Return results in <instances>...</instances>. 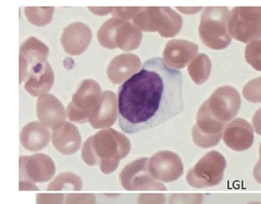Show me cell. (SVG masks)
<instances>
[{
  "mask_svg": "<svg viewBox=\"0 0 261 204\" xmlns=\"http://www.w3.org/2000/svg\"><path fill=\"white\" fill-rule=\"evenodd\" d=\"M185 108L182 75L154 57L119 88V125L134 134L159 126L177 116Z\"/></svg>",
  "mask_w": 261,
  "mask_h": 204,
  "instance_id": "obj_1",
  "label": "cell"
},
{
  "mask_svg": "<svg viewBox=\"0 0 261 204\" xmlns=\"http://www.w3.org/2000/svg\"><path fill=\"white\" fill-rule=\"evenodd\" d=\"M130 150L127 138L109 129L99 132L86 141L83 158L89 165H97L99 158L101 171L109 174L118 167L119 159L127 156Z\"/></svg>",
  "mask_w": 261,
  "mask_h": 204,
  "instance_id": "obj_2",
  "label": "cell"
},
{
  "mask_svg": "<svg viewBox=\"0 0 261 204\" xmlns=\"http://www.w3.org/2000/svg\"><path fill=\"white\" fill-rule=\"evenodd\" d=\"M229 9L224 6L206 7L202 12L198 32L205 45L212 49L222 50L232 42L228 32Z\"/></svg>",
  "mask_w": 261,
  "mask_h": 204,
  "instance_id": "obj_3",
  "label": "cell"
},
{
  "mask_svg": "<svg viewBox=\"0 0 261 204\" xmlns=\"http://www.w3.org/2000/svg\"><path fill=\"white\" fill-rule=\"evenodd\" d=\"M133 22L141 32H159L165 38L176 37L184 23L182 17L170 7H145Z\"/></svg>",
  "mask_w": 261,
  "mask_h": 204,
  "instance_id": "obj_4",
  "label": "cell"
},
{
  "mask_svg": "<svg viewBox=\"0 0 261 204\" xmlns=\"http://www.w3.org/2000/svg\"><path fill=\"white\" fill-rule=\"evenodd\" d=\"M228 32L241 43L261 40V6L234 7L230 13Z\"/></svg>",
  "mask_w": 261,
  "mask_h": 204,
  "instance_id": "obj_5",
  "label": "cell"
},
{
  "mask_svg": "<svg viewBox=\"0 0 261 204\" xmlns=\"http://www.w3.org/2000/svg\"><path fill=\"white\" fill-rule=\"evenodd\" d=\"M102 95L100 86L94 80L83 81L68 105L67 109L68 118L72 121L78 123L90 120L99 108Z\"/></svg>",
  "mask_w": 261,
  "mask_h": 204,
  "instance_id": "obj_6",
  "label": "cell"
},
{
  "mask_svg": "<svg viewBox=\"0 0 261 204\" xmlns=\"http://www.w3.org/2000/svg\"><path fill=\"white\" fill-rule=\"evenodd\" d=\"M226 167L224 157L216 150H211L188 172V184L195 188L216 186L223 179Z\"/></svg>",
  "mask_w": 261,
  "mask_h": 204,
  "instance_id": "obj_7",
  "label": "cell"
},
{
  "mask_svg": "<svg viewBox=\"0 0 261 204\" xmlns=\"http://www.w3.org/2000/svg\"><path fill=\"white\" fill-rule=\"evenodd\" d=\"M207 102L211 115L223 123L233 119L242 106V99L238 91L230 86L217 88Z\"/></svg>",
  "mask_w": 261,
  "mask_h": 204,
  "instance_id": "obj_8",
  "label": "cell"
},
{
  "mask_svg": "<svg viewBox=\"0 0 261 204\" xmlns=\"http://www.w3.org/2000/svg\"><path fill=\"white\" fill-rule=\"evenodd\" d=\"M196 122L192 131L194 141L196 145L201 147L217 145L222 138V132L226 123L219 121L211 115L207 100L199 109Z\"/></svg>",
  "mask_w": 261,
  "mask_h": 204,
  "instance_id": "obj_9",
  "label": "cell"
},
{
  "mask_svg": "<svg viewBox=\"0 0 261 204\" xmlns=\"http://www.w3.org/2000/svg\"><path fill=\"white\" fill-rule=\"evenodd\" d=\"M149 170V159H138L134 161L120 173L122 186L129 190L164 189V186L154 181Z\"/></svg>",
  "mask_w": 261,
  "mask_h": 204,
  "instance_id": "obj_10",
  "label": "cell"
},
{
  "mask_svg": "<svg viewBox=\"0 0 261 204\" xmlns=\"http://www.w3.org/2000/svg\"><path fill=\"white\" fill-rule=\"evenodd\" d=\"M198 51L196 43L187 40H170L163 52V61L169 68L179 70L190 64L196 58Z\"/></svg>",
  "mask_w": 261,
  "mask_h": 204,
  "instance_id": "obj_11",
  "label": "cell"
},
{
  "mask_svg": "<svg viewBox=\"0 0 261 204\" xmlns=\"http://www.w3.org/2000/svg\"><path fill=\"white\" fill-rule=\"evenodd\" d=\"M149 170L154 178L172 182L181 176L184 166L178 155L170 151H160L149 162Z\"/></svg>",
  "mask_w": 261,
  "mask_h": 204,
  "instance_id": "obj_12",
  "label": "cell"
},
{
  "mask_svg": "<svg viewBox=\"0 0 261 204\" xmlns=\"http://www.w3.org/2000/svg\"><path fill=\"white\" fill-rule=\"evenodd\" d=\"M91 41V29L81 22H75L67 26L61 37L64 50L70 56L83 54L90 45Z\"/></svg>",
  "mask_w": 261,
  "mask_h": 204,
  "instance_id": "obj_13",
  "label": "cell"
},
{
  "mask_svg": "<svg viewBox=\"0 0 261 204\" xmlns=\"http://www.w3.org/2000/svg\"><path fill=\"white\" fill-rule=\"evenodd\" d=\"M223 140L232 150L238 151L247 150L254 141L253 128L245 119H234L225 128Z\"/></svg>",
  "mask_w": 261,
  "mask_h": 204,
  "instance_id": "obj_14",
  "label": "cell"
},
{
  "mask_svg": "<svg viewBox=\"0 0 261 204\" xmlns=\"http://www.w3.org/2000/svg\"><path fill=\"white\" fill-rule=\"evenodd\" d=\"M142 68L141 60L137 55L132 53L121 54L114 57L109 63L107 70L108 79L114 84L126 82Z\"/></svg>",
  "mask_w": 261,
  "mask_h": 204,
  "instance_id": "obj_15",
  "label": "cell"
},
{
  "mask_svg": "<svg viewBox=\"0 0 261 204\" xmlns=\"http://www.w3.org/2000/svg\"><path fill=\"white\" fill-rule=\"evenodd\" d=\"M54 81V71L48 61H45L30 70L24 89L32 96H42L51 89Z\"/></svg>",
  "mask_w": 261,
  "mask_h": 204,
  "instance_id": "obj_16",
  "label": "cell"
},
{
  "mask_svg": "<svg viewBox=\"0 0 261 204\" xmlns=\"http://www.w3.org/2000/svg\"><path fill=\"white\" fill-rule=\"evenodd\" d=\"M37 115L45 125L55 128L65 120V109L57 97L43 94L37 100Z\"/></svg>",
  "mask_w": 261,
  "mask_h": 204,
  "instance_id": "obj_17",
  "label": "cell"
},
{
  "mask_svg": "<svg viewBox=\"0 0 261 204\" xmlns=\"http://www.w3.org/2000/svg\"><path fill=\"white\" fill-rule=\"evenodd\" d=\"M118 98L113 91H105L99 108L90 119V124L94 128L111 126L116 120L118 114Z\"/></svg>",
  "mask_w": 261,
  "mask_h": 204,
  "instance_id": "obj_18",
  "label": "cell"
},
{
  "mask_svg": "<svg viewBox=\"0 0 261 204\" xmlns=\"http://www.w3.org/2000/svg\"><path fill=\"white\" fill-rule=\"evenodd\" d=\"M25 163L20 159V166L25 167V174L35 182H45L55 173L54 163L48 157L40 154L24 158Z\"/></svg>",
  "mask_w": 261,
  "mask_h": 204,
  "instance_id": "obj_19",
  "label": "cell"
},
{
  "mask_svg": "<svg viewBox=\"0 0 261 204\" xmlns=\"http://www.w3.org/2000/svg\"><path fill=\"white\" fill-rule=\"evenodd\" d=\"M142 32L136 26L123 20L117 27L115 32V44L121 50H135L142 42Z\"/></svg>",
  "mask_w": 261,
  "mask_h": 204,
  "instance_id": "obj_20",
  "label": "cell"
},
{
  "mask_svg": "<svg viewBox=\"0 0 261 204\" xmlns=\"http://www.w3.org/2000/svg\"><path fill=\"white\" fill-rule=\"evenodd\" d=\"M48 54V46L34 37H29L20 47L19 57L25 61L30 70L38 63L47 61Z\"/></svg>",
  "mask_w": 261,
  "mask_h": 204,
  "instance_id": "obj_21",
  "label": "cell"
},
{
  "mask_svg": "<svg viewBox=\"0 0 261 204\" xmlns=\"http://www.w3.org/2000/svg\"><path fill=\"white\" fill-rule=\"evenodd\" d=\"M53 144L57 150L64 154H71L79 149L81 137L74 125L67 123L53 134Z\"/></svg>",
  "mask_w": 261,
  "mask_h": 204,
  "instance_id": "obj_22",
  "label": "cell"
},
{
  "mask_svg": "<svg viewBox=\"0 0 261 204\" xmlns=\"http://www.w3.org/2000/svg\"><path fill=\"white\" fill-rule=\"evenodd\" d=\"M48 131L37 122L26 125L21 134L22 145L30 150H42L48 145Z\"/></svg>",
  "mask_w": 261,
  "mask_h": 204,
  "instance_id": "obj_23",
  "label": "cell"
},
{
  "mask_svg": "<svg viewBox=\"0 0 261 204\" xmlns=\"http://www.w3.org/2000/svg\"><path fill=\"white\" fill-rule=\"evenodd\" d=\"M212 71V63L207 55L199 54L188 66V73L196 85L206 83Z\"/></svg>",
  "mask_w": 261,
  "mask_h": 204,
  "instance_id": "obj_24",
  "label": "cell"
},
{
  "mask_svg": "<svg viewBox=\"0 0 261 204\" xmlns=\"http://www.w3.org/2000/svg\"><path fill=\"white\" fill-rule=\"evenodd\" d=\"M122 21V19L112 17L100 26L97 34V38L100 45L108 49L117 48L115 44V32L117 27Z\"/></svg>",
  "mask_w": 261,
  "mask_h": 204,
  "instance_id": "obj_25",
  "label": "cell"
},
{
  "mask_svg": "<svg viewBox=\"0 0 261 204\" xmlns=\"http://www.w3.org/2000/svg\"><path fill=\"white\" fill-rule=\"evenodd\" d=\"M55 8L51 6L47 7H25L26 17L29 22L35 26H48L50 23L54 15Z\"/></svg>",
  "mask_w": 261,
  "mask_h": 204,
  "instance_id": "obj_26",
  "label": "cell"
},
{
  "mask_svg": "<svg viewBox=\"0 0 261 204\" xmlns=\"http://www.w3.org/2000/svg\"><path fill=\"white\" fill-rule=\"evenodd\" d=\"M245 58L252 68L261 72V40L252 42L246 47Z\"/></svg>",
  "mask_w": 261,
  "mask_h": 204,
  "instance_id": "obj_27",
  "label": "cell"
},
{
  "mask_svg": "<svg viewBox=\"0 0 261 204\" xmlns=\"http://www.w3.org/2000/svg\"><path fill=\"white\" fill-rule=\"evenodd\" d=\"M70 185L75 190H80L82 188L81 179L72 173H63L59 175L51 185H49L48 190H60L63 189L66 185Z\"/></svg>",
  "mask_w": 261,
  "mask_h": 204,
  "instance_id": "obj_28",
  "label": "cell"
},
{
  "mask_svg": "<svg viewBox=\"0 0 261 204\" xmlns=\"http://www.w3.org/2000/svg\"><path fill=\"white\" fill-rule=\"evenodd\" d=\"M243 94L251 102H261V77L253 80L243 88Z\"/></svg>",
  "mask_w": 261,
  "mask_h": 204,
  "instance_id": "obj_29",
  "label": "cell"
},
{
  "mask_svg": "<svg viewBox=\"0 0 261 204\" xmlns=\"http://www.w3.org/2000/svg\"><path fill=\"white\" fill-rule=\"evenodd\" d=\"M143 7H114L112 16L115 18L126 20L134 19L139 12H141Z\"/></svg>",
  "mask_w": 261,
  "mask_h": 204,
  "instance_id": "obj_30",
  "label": "cell"
},
{
  "mask_svg": "<svg viewBox=\"0 0 261 204\" xmlns=\"http://www.w3.org/2000/svg\"><path fill=\"white\" fill-rule=\"evenodd\" d=\"M114 7H88V10L97 16H106V15L112 13Z\"/></svg>",
  "mask_w": 261,
  "mask_h": 204,
  "instance_id": "obj_31",
  "label": "cell"
},
{
  "mask_svg": "<svg viewBox=\"0 0 261 204\" xmlns=\"http://www.w3.org/2000/svg\"><path fill=\"white\" fill-rule=\"evenodd\" d=\"M176 9L184 14L192 15L198 13L204 8L203 7H178L177 6Z\"/></svg>",
  "mask_w": 261,
  "mask_h": 204,
  "instance_id": "obj_32",
  "label": "cell"
}]
</instances>
